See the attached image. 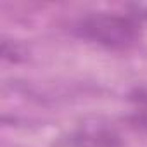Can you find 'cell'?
Returning a JSON list of instances; mask_svg holds the SVG:
<instances>
[{
	"instance_id": "obj_1",
	"label": "cell",
	"mask_w": 147,
	"mask_h": 147,
	"mask_svg": "<svg viewBox=\"0 0 147 147\" xmlns=\"http://www.w3.org/2000/svg\"><path fill=\"white\" fill-rule=\"evenodd\" d=\"M75 33L106 49H128L140 40L142 23L133 14L95 12L78 19Z\"/></svg>"
},
{
	"instance_id": "obj_2",
	"label": "cell",
	"mask_w": 147,
	"mask_h": 147,
	"mask_svg": "<svg viewBox=\"0 0 147 147\" xmlns=\"http://www.w3.org/2000/svg\"><path fill=\"white\" fill-rule=\"evenodd\" d=\"M121 140L114 130L104 126H82L61 138L57 147H119Z\"/></svg>"
},
{
	"instance_id": "obj_3",
	"label": "cell",
	"mask_w": 147,
	"mask_h": 147,
	"mask_svg": "<svg viewBox=\"0 0 147 147\" xmlns=\"http://www.w3.org/2000/svg\"><path fill=\"white\" fill-rule=\"evenodd\" d=\"M2 57L5 61H11V62H18L21 59V52L18 49V45H14L12 42L9 40H4L2 42Z\"/></svg>"
},
{
	"instance_id": "obj_4",
	"label": "cell",
	"mask_w": 147,
	"mask_h": 147,
	"mask_svg": "<svg viewBox=\"0 0 147 147\" xmlns=\"http://www.w3.org/2000/svg\"><path fill=\"white\" fill-rule=\"evenodd\" d=\"M130 121H131V125H133L135 128H140V130L147 131V111L133 114V116L130 118Z\"/></svg>"
},
{
	"instance_id": "obj_5",
	"label": "cell",
	"mask_w": 147,
	"mask_h": 147,
	"mask_svg": "<svg viewBox=\"0 0 147 147\" xmlns=\"http://www.w3.org/2000/svg\"><path fill=\"white\" fill-rule=\"evenodd\" d=\"M135 100L147 104V90H138V92H137V97H135Z\"/></svg>"
}]
</instances>
